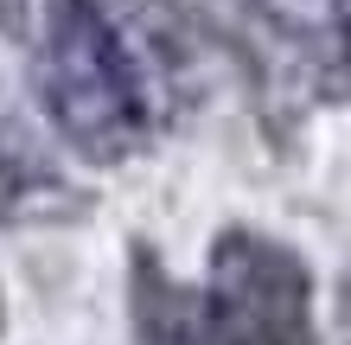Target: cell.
Returning <instances> with one entry per match:
<instances>
[{"label": "cell", "instance_id": "1", "mask_svg": "<svg viewBox=\"0 0 351 345\" xmlns=\"http://www.w3.org/2000/svg\"><path fill=\"white\" fill-rule=\"evenodd\" d=\"M185 38L154 0H45L38 103L84 160L147 154L185 109Z\"/></svg>", "mask_w": 351, "mask_h": 345}, {"label": "cell", "instance_id": "2", "mask_svg": "<svg viewBox=\"0 0 351 345\" xmlns=\"http://www.w3.org/2000/svg\"><path fill=\"white\" fill-rule=\"evenodd\" d=\"M128 320L134 345H313V275L262 230H223L198 281L134 243Z\"/></svg>", "mask_w": 351, "mask_h": 345}, {"label": "cell", "instance_id": "3", "mask_svg": "<svg viewBox=\"0 0 351 345\" xmlns=\"http://www.w3.org/2000/svg\"><path fill=\"white\" fill-rule=\"evenodd\" d=\"M77 211H84V192L32 147V134L0 121V224H51Z\"/></svg>", "mask_w": 351, "mask_h": 345}, {"label": "cell", "instance_id": "4", "mask_svg": "<svg viewBox=\"0 0 351 345\" xmlns=\"http://www.w3.org/2000/svg\"><path fill=\"white\" fill-rule=\"evenodd\" d=\"M294 45H300V64H306V77H313V90L351 96V0H326V13L294 38Z\"/></svg>", "mask_w": 351, "mask_h": 345}, {"label": "cell", "instance_id": "5", "mask_svg": "<svg viewBox=\"0 0 351 345\" xmlns=\"http://www.w3.org/2000/svg\"><path fill=\"white\" fill-rule=\"evenodd\" d=\"M0 320H7V313H0Z\"/></svg>", "mask_w": 351, "mask_h": 345}]
</instances>
